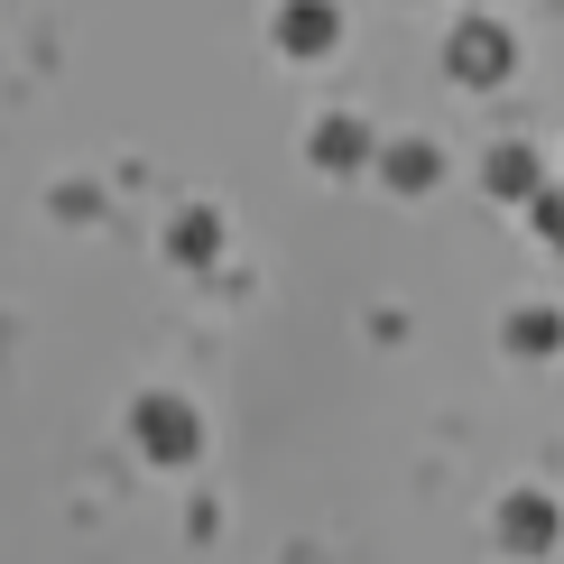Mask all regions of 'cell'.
Instances as JSON below:
<instances>
[{
	"label": "cell",
	"mask_w": 564,
	"mask_h": 564,
	"mask_svg": "<svg viewBox=\"0 0 564 564\" xmlns=\"http://www.w3.org/2000/svg\"><path fill=\"white\" fill-rule=\"evenodd\" d=\"M139 454L185 463L195 454V408H185V398H139Z\"/></svg>",
	"instance_id": "obj_1"
},
{
	"label": "cell",
	"mask_w": 564,
	"mask_h": 564,
	"mask_svg": "<svg viewBox=\"0 0 564 564\" xmlns=\"http://www.w3.org/2000/svg\"><path fill=\"white\" fill-rule=\"evenodd\" d=\"M500 536H509L519 555H546V546H555V500H546V490H519V500L500 509Z\"/></svg>",
	"instance_id": "obj_2"
},
{
	"label": "cell",
	"mask_w": 564,
	"mask_h": 564,
	"mask_svg": "<svg viewBox=\"0 0 564 564\" xmlns=\"http://www.w3.org/2000/svg\"><path fill=\"white\" fill-rule=\"evenodd\" d=\"M454 75H463V84H500V75H509V37L490 29V19H473V29L454 37Z\"/></svg>",
	"instance_id": "obj_3"
},
{
	"label": "cell",
	"mask_w": 564,
	"mask_h": 564,
	"mask_svg": "<svg viewBox=\"0 0 564 564\" xmlns=\"http://www.w3.org/2000/svg\"><path fill=\"white\" fill-rule=\"evenodd\" d=\"M334 0H288V10H278V37H288V56H324V46H334Z\"/></svg>",
	"instance_id": "obj_4"
},
{
	"label": "cell",
	"mask_w": 564,
	"mask_h": 564,
	"mask_svg": "<svg viewBox=\"0 0 564 564\" xmlns=\"http://www.w3.org/2000/svg\"><path fill=\"white\" fill-rule=\"evenodd\" d=\"M315 158H324V167H361V158H370V130H361V121H343V111H334V121L315 130Z\"/></svg>",
	"instance_id": "obj_5"
},
{
	"label": "cell",
	"mask_w": 564,
	"mask_h": 564,
	"mask_svg": "<svg viewBox=\"0 0 564 564\" xmlns=\"http://www.w3.org/2000/svg\"><path fill=\"white\" fill-rule=\"evenodd\" d=\"M490 195L536 204V158H528V149H490Z\"/></svg>",
	"instance_id": "obj_6"
},
{
	"label": "cell",
	"mask_w": 564,
	"mask_h": 564,
	"mask_svg": "<svg viewBox=\"0 0 564 564\" xmlns=\"http://www.w3.org/2000/svg\"><path fill=\"white\" fill-rule=\"evenodd\" d=\"M509 343H519V351H555V343H564V324L546 315V305H528V315H509Z\"/></svg>",
	"instance_id": "obj_7"
},
{
	"label": "cell",
	"mask_w": 564,
	"mask_h": 564,
	"mask_svg": "<svg viewBox=\"0 0 564 564\" xmlns=\"http://www.w3.org/2000/svg\"><path fill=\"white\" fill-rule=\"evenodd\" d=\"M389 185H408V195H416V185H435V149H416V139H408V149H389Z\"/></svg>",
	"instance_id": "obj_8"
},
{
	"label": "cell",
	"mask_w": 564,
	"mask_h": 564,
	"mask_svg": "<svg viewBox=\"0 0 564 564\" xmlns=\"http://www.w3.org/2000/svg\"><path fill=\"white\" fill-rule=\"evenodd\" d=\"M214 241H223V223H214V214H185V223H176V250H185V260H204Z\"/></svg>",
	"instance_id": "obj_9"
},
{
	"label": "cell",
	"mask_w": 564,
	"mask_h": 564,
	"mask_svg": "<svg viewBox=\"0 0 564 564\" xmlns=\"http://www.w3.org/2000/svg\"><path fill=\"white\" fill-rule=\"evenodd\" d=\"M536 231H546V241H564V195H536Z\"/></svg>",
	"instance_id": "obj_10"
}]
</instances>
